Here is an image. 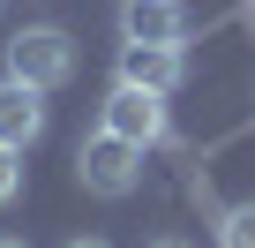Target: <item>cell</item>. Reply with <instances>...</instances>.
Here are the masks:
<instances>
[{"label": "cell", "mask_w": 255, "mask_h": 248, "mask_svg": "<svg viewBox=\"0 0 255 248\" xmlns=\"http://www.w3.org/2000/svg\"><path fill=\"white\" fill-rule=\"evenodd\" d=\"M218 248H255V203H210Z\"/></svg>", "instance_id": "obj_7"}, {"label": "cell", "mask_w": 255, "mask_h": 248, "mask_svg": "<svg viewBox=\"0 0 255 248\" xmlns=\"http://www.w3.org/2000/svg\"><path fill=\"white\" fill-rule=\"evenodd\" d=\"M98 128L143 143V151H180V143H173V120H165V98H158V90H135V83H113V90H105Z\"/></svg>", "instance_id": "obj_3"}, {"label": "cell", "mask_w": 255, "mask_h": 248, "mask_svg": "<svg viewBox=\"0 0 255 248\" xmlns=\"http://www.w3.org/2000/svg\"><path fill=\"white\" fill-rule=\"evenodd\" d=\"M8 75L30 83V90H60V83L75 75V38H68L60 23H30V30H15V38H8Z\"/></svg>", "instance_id": "obj_2"}, {"label": "cell", "mask_w": 255, "mask_h": 248, "mask_svg": "<svg viewBox=\"0 0 255 248\" xmlns=\"http://www.w3.org/2000/svg\"><path fill=\"white\" fill-rule=\"evenodd\" d=\"M45 90H30V83H0V143H8V151H30L38 136H45V105H38Z\"/></svg>", "instance_id": "obj_6"}, {"label": "cell", "mask_w": 255, "mask_h": 248, "mask_svg": "<svg viewBox=\"0 0 255 248\" xmlns=\"http://www.w3.org/2000/svg\"><path fill=\"white\" fill-rule=\"evenodd\" d=\"M0 248H23V241H0Z\"/></svg>", "instance_id": "obj_11"}, {"label": "cell", "mask_w": 255, "mask_h": 248, "mask_svg": "<svg viewBox=\"0 0 255 248\" xmlns=\"http://www.w3.org/2000/svg\"><path fill=\"white\" fill-rule=\"evenodd\" d=\"M113 83H135V90L173 98L188 83V60H180V45H120V75Z\"/></svg>", "instance_id": "obj_4"}, {"label": "cell", "mask_w": 255, "mask_h": 248, "mask_svg": "<svg viewBox=\"0 0 255 248\" xmlns=\"http://www.w3.org/2000/svg\"><path fill=\"white\" fill-rule=\"evenodd\" d=\"M248 23H255V0H248Z\"/></svg>", "instance_id": "obj_12"}, {"label": "cell", "mask_w": 255, "mask_h": 248, "mask_svg": "<svg viewBox=\"0 0 255 248\" xmlns=\"http://www.w3.org/2000/svg\"><path fill=\"white\" fill-rule=\"evenodd\" d=\"M188 15L180 0H120V45H180Z\"/></svg>", "instance_id": "obj_5"}, {"label": "cell", "mask_w": 255, "mask_h": 248, "mask_svg": "<svg viewBox=\"0 0 255 248\" xmlns=\"http://www.w3.org/2000/svg\"><path fill=\"white\" fill-rule=\"evenodd\" d=\"M15 196H23V151L0 143V203H15Z\"/></svg>", "instance_id": "obj_8"}, {"label": "cell", "mask_w": 255, "mask_h": 248, "mask_svg": "<svg viewBox=\"0 0 255 248\" xmlns=\"http://www.w3.org/2000/svg\"><path fill=\"white\" fill-rule=\"evenodd\" d=\"M150 248H188V241H180V233H158V241H150Z\"/></svg>", "instance_id": "obj_9"}, {"label": "cell", "mask_w": 255, "mask_h": 248, "mask_svg": "<svg viewBox=\"0 0 255 248\" xmlns=\"http://www.w3.org/2000/svg\"><path fill=\"white\" fill-rule=\"evenodd\" d=\"M75 181L90 188V196H135L143 188V143H128V136H113V128H90L83 136V151H75Z\"/></svg>", "instance_id": "obj_1"}, {"label": "cell", "mask_w": 255, "mask_h": 248, "mask_svg": "<svg viewBox=\"0 0 255 248\" xmlns=\"http://www.w3.org/2000/svg\"><path fill=\"white\" fill-rule=\"evenodd\" d=\"M68 248H105V241H68Z\"/></svg>", "instance_id": "obj_10"}]
</instances>
